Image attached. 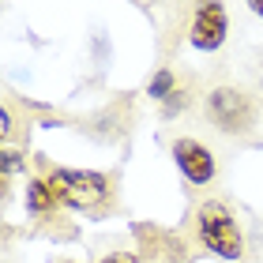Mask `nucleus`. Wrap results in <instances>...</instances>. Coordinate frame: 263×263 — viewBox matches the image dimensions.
<instances>
[{"label":"nucleus","mask_w":263,"mask_h":263,"mask_svg":"<svg viewBox=\"0 0 263 263\" xmlns=\"http://www.w3.org/2000/svg\"><path fill=\"white\" fill-rule=\"evenodd\" d=\"M192 233H196V245H203L211 256H218L226 263H241L248 256L245 230H241V222H237V214L226 207L222 199L196 203V211H192Z\"/></svg>","instance_id":"f257e3e1"},{"label":"nucleus","mask_w":263,"mask_h":263,"mask_svg":"<svg viewBox=\"0 0 263 263\" xmlns=\"http://www.w3.org/2000/svg\"><path fill=\"white\" fill-rule=\"evenodd\" d=\"M45 181H49L53 196L61 199V207H71V211H87V214H98L109 207L113 199V184L105 173H87V170H57L49 165L45 170Z\"/></svg>","instance_id":"f03ea898"},{"label":"nucleus","mask_w":263,"mask_h":263,"mask_svg":"<svg viewBox=\"0 0 263 263\" xmlns=\"http://www.w3.org/2000/svg\"><path fill=\"white\" fill-rule=\"evenodd\" d=\"M203 117H207L218 132H226V136H248L252 124H256V102H252L248 90L222 83V87L207 90V98H203Z\"/></svg>","instance_id":"7ed1b4c3"},{"label":"nucleus","mask_w":263,"mask_h":263,"mask_svg":"<svg viewBox=\"0 0 263 263\" xmlns=\"http://www.w3.org/2000/svg\"><path fill=\"white\" fill-rule=\"evenodd\" d=\"M226 30H230V19H226L222 0H196L192 19H188V38H192L196 49L214 53L226 42Z\"/></svg>","instance_id":"20e7f679"},{"label":"nucleus","mask_w":263,"mask_h":263,"mask_svg":"<svg viewBox=\"0 0 263 263\" xmlns=\"http://www.w3.org/2000/svg\"><path fill=\"white\" fill-rule=\"evenodd\" d=\"M173 162H177V170L184 173L188 184H211L214 173H218L214 151L207 147V143L192 139V136H181V139L173 143Z\"/></svg>","instance_id":"39448f33"},{"label":"nucleus","mask_w":263,"mask_h":263,"mask_svg":"<svg viewBox=\"0 0 263 263\" xmlns=\"http://www.w3.org/2000/svg\"><path fill=\"white\" fill-rule=\"evenodd\" d=\"M57 207H61V199L53 196L49 181L45 177H30L27 181V211L34 218H49V214H57Z\"/></svg>","instance_id":"423d86ee"},{"label":"nucleus","mask_w":263,"mask_h":263,"mask_svg":"<svg viewBox=\"0 0 263 263\" xmlns=\"http://www.w3.org/2000/svg\"><path fill=\"white\" fill-rule=\"evenodd\" d=\"M177 94V76L170 68H162L158 76L151 79V98H158V102H165V98H173Z\"/></svg>","instance_id":"0eeeda50"},{"label":"nucleus","mask_w":263,"mask_h":263,"mask_svg":"<svg viewBox=\"0 0 263 263\" xmlns=\"http://www.w3.org/2000/svg\"><path fill=\"white\" fill-rule=\"evenodd\" d=\"M19 162H23V158H19V151H4V181L19 170Z\"/></svg>","instance_id":"6e6552de"},{"label":"nucleus","mask_w":263,"mask_h":263,"mask_svg":"<svg viewBox=\"0 0 263 263\" xmlns=\"http://www.w3.org/2000/svg\"><path fill=\"white\" fill-rule=\"evenodd\" d=\"M98 263H139L136 252H109V256H102Z\"/></svg>","instance_id":"1a4fd4ad"},{"label":"nucleus","mask_w":263,"mask_h":263,"mask_svg":"<svg viewBox=\"0 0 263 263\" xmlns=\"http://www.w3.org/2000/svg\"><path fill=\"white\" fill-rule=\"evenodd\" d=\"M248 8H252V11H256V15L263 19V0H248Z\"/></svg>","instance_id":"9d476101"}]
</instances>
